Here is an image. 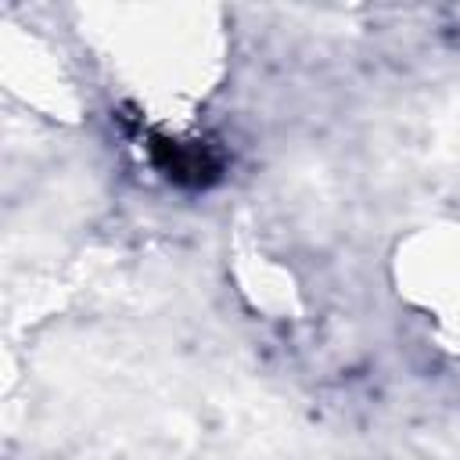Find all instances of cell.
I'll return each mask as SVG.
<instances>
[{
    "label": "cell",
    "instance_id": "1",
    "mask_svg": "<svg viewBox=\"0 0 460 460\" xmlns=\"http://www.w3.org/2000/svg\"><path fill=\"white\" fill-rule=\"evenodd\" d=\"M151 140V158L155 165L187 187H205L208 180L219 176V158L201 147V144H183V140H169V137H147Z\"/></svg>",
    "mask_w": 460,
    "mask_h": 460
}]
</instances>
